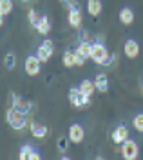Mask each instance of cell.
<instances>
[{
    "mask_svg": "<svg viewBox=\"0 0 143 160\" xmlns=\"http://www.w3.org/2000/svg\"><path fill=\"white\" fill-rule=\"evenodd\" d=\"M94 84H96V91L98 93H107L109 91V77H107V73H98L94 77Z\"/></svg>",
    "mask_w": 143,
    "mask_h": 160,
    "instance_id": "4fadbf2b",
    "label": "cell"
},
{
    "mask_svg": "<svg viewBox=\"0 0 143 160\" xmlns=\"http://www.w3.org/2000/svg\"><path fill=\"white\" fill-rule=\"evenodd\" d=\"M132 126H134V129H136V131L143 133V113H138V115H134Z\"/></svg>",
    "mask_w": 143,
    "mask_h": 160,
    "instance_id": "cb8c5ba5",
    "label": "cell"
},
{
    "mask_svg": "<svg viewBox=\"0 0 143 160\" xmlns=\"http://www.w3.org/2000/svg\"><path fill=\"white\" fill-rule=\"evenodd\" d=\"M27 117H29V115L15 109V108L11 106L9 109H7V113H6V122H7V126H9L11 129L22 131V129H25V126L29 124V118H27Z\"/></svg>",
    "mask_w": 143,
    "mask_h": 160,
    "instance_id": "6da1fadb",
    "label": "cell"
},
{
    "mask_svg": "<svg viewBox=\"0 0 143 160\" xmlns=\"http://www.w3.org/2000/svg\"><path fill=\"white\" fill-rule=\"evenodd\" d=\"M53 55H54V42L51 38H44L38 46V49H36V57L42 60V64H45L51 60Z\"/></svg>",
    "mask_w": 143,
    "mask_h": 160,
    "instance_id": "277c9868",
    "label": "cell"
},
{
    "mask_svg": "<svg viewBox=\"0 0 143 160\" xmlns=\"http://www.w3.org/2000/svg\"><path fill=\"white\" fill-rule=\"evenodd\" d=\"M91 60L94 64H98V66H109V64H113L111 53H109V49L105 48V44H103L102 40L100 42H92Z\"/></svg>",
    "mask_w": 143,
    "mask_h": 160,
    "instance_id": "7a4b0ae2",
    "label": "cell"
},
{
    "mask_svg": "<svg viewBox=\"0 0 143 160\" xmlns=\"http://www.w3.org/2000/svg\"><path fill=\"white\" fill-rule=\"evenodd\" d=\"M65 8H67V9H80V2H78V0H69V2L65 4Z\"/></svg>",
    "mask_w": 143,
    "mask_h": 160,
    "instance_id": "484cf974",
    "label": "cell"
},
{
    "mask_svg": "<svg viewBox=\"0 0 143 160\" xmlns=\"http://www.w3.org/2000/svg\"><path fill=\"white\" fill-rule=\"evenodd\" d=\"M13 11V0H0V15L6 18Z\"/></svg>",
    "mask_w": 143,
    "mask_h": 160,
    "instance_id": "7402d4cb",
    "label": "cell"
},
{
    "mask_svg": "<svg viewBox=\"0 0 143 160\" xmlns=\"http://www.w3.org/2000/svg\"><path fill=\"white\" fill-rule=\"evenodd\" d=\"M103 9V4L102 0H87V11L91 17H100Z\"/></svg>",
    "mask_w": 143,
    "mask_h": 160,
    "instance_id": "d6986e66",
    "label": "cell"
},
{
    "mask_svg": "<svg viewBox=\"0 0 143 160\" xmlns=\"http://www.w3.org/2000/svg\"><path fill=\"white\" fill-rule=\"evenodd\" d=\"M118 17H120V22L123 26H132L134 24V11L131 8H122Z\"/></svg>",
    "mask_w": 143,
    "mask_h": 160,
    "instance_id": "2e32d148",
    "label": "cell"
},
{
    "mask_svg": "<svg viewBox=\"0 0 143 160\" xmlns=\"http://www.w3.org/2000/svg\"><path fill=\"white\" fill-rule=\"evenodd\" d=\"M27 20H29V24L33 28H36L38 26V22H40V17L36 15V11L35 9H29V15H27Z\"/></svg>",
    "mask_w": 143,
    "mask_h": 160,
    "instance_id": "d4e9b609",
    "label": "cell"
},
{
    "mask_svg": "<svg viewBox=\"0 0 143 160\" xmlns=\"http://www.w3.org/2000/svg\"><path fill=\"white\" fill-rule=\"evenodd\" d=\"M4 66H6L9 71H13L15 68H16V55H15L13 51L6 53V57H4Z\"/></svg>",
    "mask_w": 143,
    "mask_h": 160,
    "instance_id": "44dd1931",
    "label": "cell"
},
{
    "mask_svg": "<svg viewBox=\"0 0 143 160\" xmlns=\"http://www.w3.org/2000/svg\"><path fill=\"white\" fill-rule=\"evenodd\" d=\"M67 22L72 29H78L82 26V11L80 9H69L67 13Z\"/></svg>",
    "mask_w": 143,
    "mask_h": 160,
    "instance_id": "5bb4252c",
    "label": "cell"
},
{
    "mask_svg": "<svg viewBox=\"0 0 143 160\" xmlns=\"http://www.w3.org/2000/svg\"><path fill=\"white\" fill-rule=\"evenodd\" d=\"M69 137H60V138L56 140V146H58V151L60 153H65V151L69 149Z\"/></svg>",
    "mask_w": 143,
    "mask_h": 160,
    "instance_id": "603a6c76",
    "label": "cell"
},
{
    "mask_svg": "<svg viewBox=\"0 0 143 160\" xmlns=\"http://www.w3.org/2000/svg\"><path fill=\"white\" fill-rule=\"evenodd\" d=\"M69 104L72 108H85V106L91 104V97L82 93V89L78 86H74V88L69 89Z\"/></svg>",
    "mask_w": 143,
    "mask_h": 160,
    "instance_id": "3957f363",
    "label": "cell"
},
{
    "mask_svg": "<svg viewBox=\"0 0 143 160\" xmlns=\"http://www.w3.org/2000/svg\"><path fill=\"white\" fill-rule=\"evenodd\" d=\"M123 53H125V57L127 58H136L138 55H140V44L136 42L134 38H129L125 44H123Z\"/></svg>",
    "mask_w": 143,
    "mask_h": 160,
    "instance_id": "30bf717a",
    "label": "cell"
},
{
    "mask_svg": "<svg viewBox=\"0 0 143 160\" xmlns=\"http://www.w3.org/2000/svg\"><path fill=\"white\" fill-rule=\"evenodd\" d=\"M62 64L65 66V68H76L78 66V60H76V53L71 49H67L65 53H63V57H62Z\"/></svg>",
    "mask_w": 143,
    "mask_h": 160,
    "instance_id": "ac0fdd59",
    "label": "cell"
},
{
    "mask_svg": "<svg viewBox=\"0 0 143 160\" xmlns=\"http://www.w3.org/2000/svg\"><path fill=\"white\" fill-rule=\"evenodd\" d=\"M35 29L38 31L40 35L47 37V35L51 33V20H49V17H47V15H42V17H40V22H38V26H36Z\"/></svg>",
    "mask_w": 143,
    "mask_h": 160,
    "instance_id": "9a60e30c",
    "label": "cell"
},
{
    "mask_svg": "<svg viewBox=\"0 0 143 160\" xmlns=\"http://www.w3.org/2000/svg\"><path fill=\"white\" fill-rule=\"evenodd\" d=\"M11 106H13L15 109L25 113V115H29L31 109H33V104H31L29 100L22 98L20 95H16V93H11Z\"/></svg>",
    "mask_w": 143,
    "mask_h": 160,
    "instance_id": "52a82bcc",
    "label": "cell"
},
{
    "mask_svg": "<svg viewBox=\"0 0 143 160\" xmlns=\"http://www.w3.org/2000/svg\"><path fill=\"white\" fill-rule=\"evenodd\" d=\"M127 138H129V128H127V126H123V124L116 126L114 131H113V142H114V144H120V146H122Z\"/></svg>",
    "mask_w": 143,
    "mask_h": 160,
    "instance_id": "8fae6325",
    "label": "cell"
},
{
    "mask_svg": "<svg viewBox=\"0 0 143 160\" xmlns=\"http://www.w3.org/2000/svg\"><path fill=\"white\" fill-rule=\"evenodd\" d=\"M62 4H63V6H65V4H67V2H69V0H60Z\"/></svg>",
    "mask_w": 143,
    "mask_h": 160,
    "instance_id": "4316f807",
    "label": "cell"
},
{
    "mask_svg": "<svg viewBox=\"0 0 143 160\" xmlns=\"http://www.w3.org/2000/svg\"><path fill=\"white\" fill-rule=\"evenodd\" d=\"M91 49H92V42L89 40H82V42H78V46H76V53L78 55H82L83 58H91Z\"/></svg>",
    "mask_w": 143,
    "mask_h": 160,
    "instance_id": "e0dca14e",
    "label": "cell"
},
{
    "mask_svg": "<svg viewBox=\"0 0 143 160\" xmlns=\"http://www.w3.org/2000/svg\"><path fill=\"white\" fill-rule=\"evenodd\" d=\"M80 89H82V93H85V95H89V97H92L94 95V91H96V84H94V80H82L80 82V86H78Z\"/></svg>",
    "mask_w": 143,
    "mask_h": 160,
    "instance_id": "ffe728a7",
    "label": "cell"
},
{
    "mask_svg": "<svg viewBox=\"0 0 143 160\" xmlns=\"http://www.w3.org/2000/svg\"><path fill=\"white\" fill-rule=\"evenodd\" d=\"M18 158L20 160H25V158H31V160H40L42 155L38 153V151L35 149L33 146H29V144H24L20 148V151H18Z\"/></svg>",
    "mask_w": 143,
    "mask_h": 160,
    "instance_id": "9c48e42d",
    "label": "cell"
},
{
    "mask_svg": "<svg viewBox=\"0 0 143 160\" xmlns=\"http://www.w3.org/2000/svg\"><path fill=\"white\" fill-rule=\"evenodd\" d=\"M42 66V60L36 57V55H29L27 58H25V64H24V69L25 73L29 75V77H36L38 73H40V68Z\"/></svg>",
    "mask_w": 143,
    "mask_h": 160,
    "instance_id": "8992f818",
    "label": "cell"
},
{
    "mask_svg": "<svg viewBox=\"0 0 143 160\" xmlns=\"http://www.w3.org/2000/svg\"><path fill=\"white\" fill-rule=\"evenodd\" d=\"M29 129H31V135H33L35 138H38V140L45 138V137H47V133H49L47 126H44V124H40V122H31Z\"/></svg>",
    "mask_w": 143,
    "mask_h": 160,
    "instance_id": "7c38bea8",
    "label": "cell"
},
{
    "mask_svg": "<svg viewBox=\"0 0 143 160\" xmlns=\"http://www.w3.org/2000/svg\"><path fill=\"white\" fill-rule=\"evenodd\" d=\"M20 2H29V0H20Z\"/></svg>",
    "mask_w": 143,
    "mask_h": 160,
    "instance_id": "83f0119b",
    "label": "cell"
},
{
    "mask_svg": "<svg viewBox=\"0 0 143 160\" xmlns=\"http://www.w3.org/2000/svg\"><path fill=\"white\" fill-rule=\"evenodd\" d=\"M141 86H143V82H141Z\"/></svg>",
    "mask_w": 143,
    "mask_h": 160,
    "instance_id": "f1b7e54d",
    "label": "cell"
},
{
    "mask_svg": "<svg viewBox=\"0 0 143 160\" xmlns=\"http://www.w3.org/2000/svg\"><path fill=\"white\" fill-rule=\"evenodd\" d=\"M83 138H85V129H83V126L72 124L71 128H69V140H71L72 144H82Z\"/></svg>",
    "mask_w": 143,
    "mask_h": 160,
    "instance_id": "ba28073f",
    "label": "cell"
},
{
    "mask_svg": "<svg viewBox=\"0 0 143 160\" xmlns=\"http://www.w3.org/2000/svg\"><path fill=\"white\" fill-rule=\"evenodd\" d=\"M120 151H122V157L125 160H136L140 157V146H138V142H134L131 138H127L123 142Z\"/></svg>",
    "mask_w": 143,
    "mask_h": 160,
    "instance_id": "5b68a950",
    "label": "cell"
}]
</instances>
